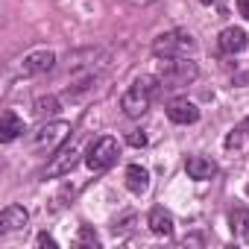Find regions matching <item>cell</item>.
<instances>
[{
  "instance_id": "cell-7",
  "label": "cell",
  "mask_w": 249,
  "mask_h": 249,
  "mask_svg": "<svg viewBox=\"0 0 249 249\" xmlns=\"http://www.w3.org/2000/svg\"><path fill=\"white\" fill-rule=\"evenodd\" d=\"M53 68H56V53H50V50H36V53H30L27 59H21L18 73H24V76H41V73H50Z\"/></svg>"
},
{
  "instance_id": "cell-17",
  "label": "cell",
  "mask_w": 249,
  "mask_h": 249,
  "mask_svg": "<svg viewBox=\"0 0 249 249\" xmlns=\"http://www.w3.org/2000/svg\"><path fill=\"white\" fill-rule=\"evenodd\" d=\"M33 111H36V117H47V114H56V111H59V100H56L53 94H47V97H38Z\"/></svg>"
},
{
  "instance_id": "cell-11",
  "label": "cell",
  "mask_w": 249,
  "mask_h": 249,
  "mask_svg": "<svg viewBox=\"0 0 249 249\" xmlns=\"http://www.w3.org/2000/svg\"><path fill=\"white\" fill-rule=\"evenodd\" d=\"M185 170H188L191 179L205 182V179H211V176L217 173V164H214L211 159H205V156H188V159H185Z\"/></svg>"
},
{
  "instance_id": "cell-8",
  "label": "cell",
  "mask_w": 249,
  "mask_h": 249,
  "mask_svg": "<svg viewBox=\"0 0 249 249\" xmlns=\"http://www.w3.org/2000/svg\"><path fill=\"white\" fill-rule=\"evenodd\" d=\"M76 161H79V153H76V147H62V150L53 156V161L47 164V179L68 176V173L76 167Z\"/></svg>"
},
{
  "instance_id": "cell-22",
  "label": "cell",
  "mask_w": 249,
  "mask_h": 249,
  "mask_svg": "<svg viewBox=\"0 0 249 249\" xmlns=\"http://www.w3.org/2000/svg\"><path fill=\"white\" fill-rule=\"evenodd\" d=\"M129 3H135V6H147V3H153V0H129Z\"/></svg>"
},
{
  "instance_id": "cell-20",
  "label": "cell",
  "mask_w": 249,
  "mask_h": 249,
  "mask_svg": "<svg viewBox=\"0 0 249 249\" xmlns=\"http://www.w3.org/2000/svg\"><path fill=\"white\" fill-rule=\"evenodd\" d=\"M36 243H38L41 249H56V240H53V237H50L47 231H41V234L36 237Z\"/></svg>"
},
{
  "instance_id": "cell-21",
  "label": "cell",
  "mask_w": 249,
  "mask_h": 249,
  "mask_svg": "<svg viewBox=\"0 0 249 249\" xmlns=\"http://www.w3.org/2000/svg\"><path fill=\"white\" fill-rule=\"evenodd\" d=\"M234 3H237V12L249 21V0H234Z\"/></svg>"
},
{
  "instance_id": "cell-3",
  "label": "cell",
  "mask_w": 249,
  "mask_h": 249,
  "mask_svg": "<svg viewBox=\"0 0 249 249\" xmlns=\"http://www.w3.org/2000/svg\"><path fill=\"white\" fill-rule=\"evenodd\" d=\"M194 47L196 41L188 30H167L153 41V53L159 59H179V56H188Z\"/></svg>"
},
{
  "instance_id": "cell-5",
  "label": "cell",
  "mask_w": 249,
  "mask_h": 249,
  "mask_svg": "<svg viewBox=\"0 0 249 249\" xmlns=\"http://www.w3.org/2000/svg\"><path fill=\"white\" fill-rule=\"evenodd\" d=\"M117 156H120L117 141H114L111 135H103V138H97V141L88 147L85 164H88L91 170H106V167H111V164L117 161Z\"/></svg>"
},
{
  "instance_id": "cell-19",
  "label": "cell",
  "mask_w": 249,
  "mask_h": 249,
  "mask_svg": "<svg viewBox=\"0 0 249 249\" xmlns=\"http://www.w3.org/2000/svg\"><path fill=\"white\" fill-rule=\"evenodd\" d=\"M126 141H129L132 147H147V135H144V132H138V129H135V132H129V135H126Z\"/></svg>"
},
{
  "instance_id": "cell-1",
  "label": "cell",
  "mask_w": 249,
  "mask_h": 249,
  "mask_svg": "<svg viewBox=\"0 0 249 249\" xmlns=\"http://www.w3.org/2000/svg\"><path fill=\"white\" fill-rule=\"evenodd\" d=\"M71 135V123L68 120H47L41 126H36L30 135H27V147L30 153H53L65 144V138Z\"/></svg>"
},
{
  "instance_id": "cell-12",
  "label": "cell",
  "mask_w": 249,
  "mask_h": 249,
  "mask_svg": "<svg viewBox=\"0 0 249 249\" xmlns=\"http://www.w3.org/2000/svg\"><path fill=\"white\" fill-rule=\"evenodd\" d=\"M147 226L153 229V234H159V237H170V234H173V214L164 211V208H153L150 217H147Z\"/></svg>"
},
{
  "instance_id": "cell-2",
  "label": "cell",
  "mask_w": 249,
  "mask_h": 249,
  "mask_svg": "<svg viewBox=\"0 0 249 249\" xmlns=\"http://www.w3.org/2000/svg\"><path fill=\"white\" fill-rule=\"evenodd\" d=\"M159 85H161L159 76H141V79H135V82L126 88V94L120 97L123 114H126V117H141V114H147V108H150L153 94H156Z\"/></svg>"
},
{
  "instance_id": "cell-16",
  "label": "cell",
  "mask_w": 249,
  "mask_h": 249,
  "mask_svg": "<svg viewBox=\"0 0 249 249\" xmlns=\"http://www.w3.org/2000/svg\"><path fill=\"white\" fill-rule=\"evenodd\" d=\"M126 188L132 194H144L150 188V170L141 167V164H129L126 167Z\"/></svg>"
},
{
  "instance_id": "cell-24",
  "label": "cell",
  "mask_w": 249,
  "mask_h": 249,
  "mask_svg": "<svg viewBox=\"0 0 249 249\" xmlns=\"http://www.w3.org/2000/svg\"><path fill=\"white\" fill-rule=\"evenodd\" d=\"M205 3H223V0H205Z\"/></svg>"
},
{
  "instance_id": "cell-9",
  "label": "cell",
  "mask_w": 249,
  "mask_h": 249,
  "mask_svg": "<svg viewBox=\"0 0 249 249\" xmlns=\"http://www.w3.org/2000/svg\"><path fill=\"white\" fill-rule=\"evenodd\" d=\"M27 220H30V214H27L24 205H6L3 211H0V231H3V234L18 231V229L27 226Z\"/></svg>"
},
{
  "instance_id": "cell-23",
  "label": "cell",
  "mask_w": 249,
  "mask_h": 249,
  "mask_svg": "<svg viewBox=\"0 0 249 249\" xmlns=\"http://www.w3.org/2000/svg\"><path fill=\"white\" fill-rule=\"evenodd\" d=\"M240 129H243V132H246V135H249V117H246V120H243V123H240Z\"/></svg>"
},
{
  "instance_id": "cell-6",
  "label": "cell",
  "mask_w": 249,
  "mask_h": 249,
  "mask_svg": "<svg viewBox=\"0 0 249 249\" xmlns=\"http://www.w3.org/2000/svg\"><path fill=\"white\" fill-rule=\"evenodd\" d=\"M97 59H106V50H100V47H88V50H73L71 56H68V73L71 76H91L97 68H100V62Z\"/></svg>"
},
{
  "instance_id": "cell-14",
  "label": "cell",
  "mask_w": 249,
  "mask_h": 249,
  "mask_svg": "<svg viewBox=\"0 0 249 249\" xmlns=\"http://www.w3.org/2000/svg\"><path fill=\"white\" fill-rule=\"evenodd\" d=\"M229 226H231V234L237 240H249V208L237 205L229 211Z\"/></svg>"
},
{
  "instance_id": "cell-15",
  "label": "cell",
  "mask_w": 249,
  "mask_h": 249,
  "mask_svg": "<svg viewBox=\"0 0 249 249\" xmlns=\"http://www.w3.org/2000/svg\"><path fill=\"white\" fill-rule=\"evenodd\" d=\"M21 132H27L24 129V120L15 114V111H3V120H0V141H15Z\"/></svg>"
},
{
  "instance_id": "cell-4",
  "label": "cell",
  "mask_w": 249,
  "mask_h": 249,
  "mask_svg": "<svg viewBox=\"0 0 249 249\" xmlns=\"http://www.w3.org/2000/svg\"><path fill=\"white\" fill-rule=\"evenodd\" d=\"M199 68L188 59V56H179V59H164L161 62V71H159V82L164 88H182V85H191L196 79Z\"/></svg>"
},
{
  "instance_id": "cell-18",
  "label": "cell",
  "mask_w": 249,
  "mask_h": 249,
  "mask_svg": "<svg viewBox=\"0 0 249 249\" xmlns=\"http://www.w3.org/2000/svg\"><path fill=\"white\" fill-rule=\"evenodd\" d=\"M76 246H100V237H97L91 229H82V231H79V240H76Z\"/></svg>"
},
{
  "instance_id": "cell-13",
  "label": "cell",
  "mask_w": 249,
  "mask_h": 249,
  "mask_svg": "<svg viewBox=\"0 0 249 249\" xmlns=\"http://www.w3.org/2000/svg\"><path fill=\"white\" fill-rule=\"evenodd\" d=\"M246 47V33L240 27H226L220 33V50L223 53H240Z\"/></svg>"
},
{
  "instance_id": "cell-10",
  "label": "cell",
  "mask_w": 249,
  "mask_h": 249,
  "mask_svg": "<svg viewBox=\"0 0 249 249\" xmlns=\"http://www.w3.org/2000/svg\"><path fill=\"white\" fill-rule=\"evenodd\" d=\"M167 117L173 123H182V126H188V123H196L199 120V108L191 103V100H173L167 106Z\"/></svg>"
}]
</instances>
